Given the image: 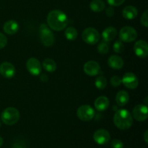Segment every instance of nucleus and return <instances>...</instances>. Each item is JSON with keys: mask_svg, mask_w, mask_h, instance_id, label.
<instances>
[{"mask_svg": "<svg viewBox=\"0 0 148 148\" xmlns=\"http://www.w3.org/2000/svg\"><path fill=\"white\" fill-rule=\"evenodd\" d=\"M77 117L83 121H91L95 116V111L89 105H82L77 111Z\"/></svg>", "mask_w": 148, "mask_h": 148, "instance_id": "6", "label": "nucleus"}, {"mask_svg": "<svg viewBox=\"0 0 148 148\" xmlns=\"http://www.w3.org/2000/svg\"><path fill=\"white\" fill-rule=\"evenodd\" d=\"M65 37L69 40H75L77 37V30L73 27H69L65 30Z\"/></svg>", "mask_w": 148, "mask_h": 148, "instance_id": "23", "label": "nucleus"}, {"mask_svg": "<svg viewBox=\"0 0 148 148\" xmlns=\"http://www.w3.org/2000/svg\"><path fill=\"white\" fill-rule=\"evenodd\" d=\"M119 38L121 41L130 43L135 40L137 38V32L134 27L126 26L120 30Z\"/></svg>", "mask_w": 148, "mask_h": 148, "instance_id": "7", "label": "nucleus"}, {"mask_svg": "<svg viewBox=\"0 0 148 148\" xmlns=\"http://www.w3.org/2000/svg\"><path fill=\"white\" fill-rule=\"evenodd\" d=\"M95 85L98 89L103 90L107 85L106 79L103 76L98 77L95 81Z\"/></svg>", "mask_w": 148, "mask_h": 148, "instance_id": "24", "label": "nucleus"}, {"mask_svg": "<svg viewBox=\"0 0 148 148\" xmlns=\"http://www.w3.org/2000/svg\"><path fill=\"white\" fill-rule=\"evenodd\" d=\"M134 51L135 54L141 59H145L148 55V45L145 40H138L134 44Z\"/></svg>", "mask_w": 148, "mask_h": 148, "instance_id": "13", "label": "nucleus"}, {"mask_svg": "<svg viewBox=\"0 0 148 148\" xmlns=\"http://www.w3.org/2000/svg\"><path fill=\"white\" fill-rule=\"evenodd\" d=\"M130 101V95L125 90H121L116 96V101L119 106H124Z\"/></svg>", "mask_w": 148, "mask_h": 148, "instance_id": "20", "label": "nucleus"}, {"mask_svg": "<svg viewBox=\"0 0 148 148\" xmlns=\"http://www.w3.org/2000/svg\"><path fill=\"white\" fill-rule=\"evenodd\" d=\"M84 72L89 76H96L101 72L100 64L95 61H88L84 64Z\"/></svg>", "mask_w": 148, "mask_h": 148, "instance_id": "12", "label": "nucleus"}, {"mask_svg": "<svg viewBox=\"0 0 148 148\" xmlns=\"http://www.w3.org/2000/svg\"><path fill=\"white\" fill-rule=\"evenodd\" d=\"M111 147L112 148H124V143L120 140H115L111 142Z\"/></svg>", "mask_w": 148, "mask_h": 148, "instance_id": "29", "label": "nucleus"}, {"mask_svg": "<svg viewBox=\"0 0 148 148\" xmlns=\"http://www.w3.org/2000/svg\"><path fill=\"white\" fill-rule=\"evenodd\" d=\"M2 145H3V139H2V137H0V147H1Z\"/></svg>", "mask_w": 148, "mask_h": 148, "instance_id": "34", "label": "nucleus"}, {"mask_svg": "<svg viewBox=\"0 0 148 148\" xmlns=\"http://www.w3.org/2000/svg\"><path fill=\"white\" fill-rule=\"evenodd\" d=\"M123 17L127 20H133L138 14V12L136 7L134 6H127L123 10Z\"/></svg>", "mask_w": 148, "mask_h": 148, "instance_id": "19", "label": "nucleus"}, {"mask_svg": "<svg viewBox=\"0 0 148 148\" xmlns=\"http://www.w3.org/2000/svg\"><path fill=\"white\" fill-rule=\"evenodd\" d=\"M82 40L88 44L95 45L99 41L101 36L96 29L93 27H88L82 32Z\"/></svg>", "mask_w": 148, "mask_h": 148, "instance_id": "5", "label": "nucleus"}, {"mask_svg": "<svg viewBox=\"0 0 148 148\" xmlns=\"http://www.w3.org/2000/svg\"><path fill=\"white\" fill-rule=\"evenodd\" d=\"M42 66L46 71L49 72H53L56 69V64L53 59H46L43 60Z\"/></svg>", "mask_w": 148, "mask_h": 148, "instance_id": "22", "label": "nucleus"}, {"mask_svg": "<svg viewBox=\"0 0 148 148\" xmlns=\"http://www.w3.org/2000/svg\"><path fill=\"white\" fill-rule=\"evenodd\" d=\"M48 26L53 30L61 31L66 27L68 18L64 12L59 10L51 11L47 16Z\"/></svg>", "mask_w": 148, "mask_h": 148, "instance_id": "1", "label": "nucleus"}, {"mask_svg": "<svg viewBox=\"0 0 148 148\" xmlns=\"http://www.w3.org/2000/svg\"><path fill=\"white\" fill-rule=\"evenodd\" d=\"M148 131H145V132L144 134V140H145V142L146 144H147L148 143V139H147V135H148Z\"/></svg>", "mask_w": 148, "mask_h": 148, "instance_id": "33", "label": "nucleus"}, {"mask_svg": "<svg viewBox=\"0 0 148 148\" xmlns=\"http://www.w3.org/2000/svg\"><path fill=\"white\" fill-rule=\"evenodd\" d=\"M109 48L108 45L106 42H101L98 46V51L101 54H106L108 52Z\"/></svg>", "mask_w": 148, "mask_h": 148, "instance_id": "25", "label": "nucleus"}, {"mask_svg": "<svg viewBox=\"0 0 148 148\" xmlns=\"http://www.w3.org/2000/svg\"><path fill=\"white\" fill-rule=\"evenodd\" d=\"M95 108L98 111H106L109 106V100L106 96H100L94 103Z\"/></svg>", "mask_w": 148, "mask_h": 148, "instance_id": "16", "label": "nucleus"}, {"mask_svg": "<svg viewBox=\"0 0 148 148\" xmlns=\"http://www.w3.org/2000/svg\"><path fill=\"white\" fill-rule=\"evenodd\" d=\"M141 23L145 27H148V11L145 10L141 17Z\"/></svg>", "mask_w": 148, "mask_h": 148, "instance_id": "28", "label": "nucleus"}, {"mask_svg": "<svg viewBox=\"0 0 148 148\" xmlns=\"http://www.w3.org/2000/svg\"><path fill=\"white\" fill-rule=\"evenodd\" d=\"M114 123L116 127L119 130H128L133 124L132 116L127 110H119L114 114Z\"/></svg>", "mask_w": 148, "mask_h": 148, "instance_id": "2", "label": "nucleus"}, {"mask_svg": "<svg viewBox=\"0 0 148 148\" xmlns=\"http://www.w3.org/2000/svg\"><path fill=\"white\" fill-rule=\"evenodd\" d=\"M113 49H114V51L117 53H122L124 49V46L123 44V43L120 40H117L114 43V46H113Z\"/></svg>", "mask_w": 148, "mask_h": 148, "instance_id": "26", "label": "nucleus"}, {"mask_svg": "<svg viewBox=\"0 0 148 148\" xmlns=\"http://www.w3.org/2000/svg\"><path fill=\"white\" fill-rule=\"evenodd\" d=\"M7 43V38L3 33H0V49H3L6 46Z\"/></svg>", "mask_w": 148, "mask_h": 148, "instance_id": "30", "label": "nucleus"}, {"mask_svg": "<svg viewBox=\"0 0 148 148\" xmlns=\"http://www.w3.org/2000/svg\"><path fill=\"white\" fill-rule=\"evenodd\" d=\"M105 3L102 0H93L90 4V8L95 12H100L105 9Z\"/></svg>", "mask_w": 148, "mask_h": 148, "instance_id": "21", "label": "nucleus"}, {"mask_svg": "<svg viewBox=\"0 0 148 148\" xmlns=\"http://www.w3.org/2000/svg\"><path fill=\"white\" fill-rule=\"evenodd\" d=\"M15 68L12 64L4 62L0 64V74L5 78H12L15 75Z\"/></svg>", "mask_w": 148, "mask_h": 148, "instance_id": "14", "label": "nucleus"}, {"mask_svg": "<svg viewBox=\"0 0 148 148\" xmlns=\"http://www.w3.org/2000/svg\"><path fill=\"white\" fill-rule=\"evenodd\" d=\"M132 116L135 120L138 121H145L148 117L147 106L145 105H137L133 108Z\"/></svg>", "mask_w": 148, "mask_h": 148, "instance_id": "10", "label": "nucleus"}, {"mask_svg": "<svg viewBox=\"0 0 148 148\" xmlns=\"http://www.w3.org/2000/svg\"><path fill=\"white\" fill-rule=\"evenodd\" d=\"M117 34L116 29L114 27H108L103 30L102 33L103 39L105 42H110L114 40Z\"/></svg>", "mask_w": 148, "mask_h": 148, "instance_id": "18", "label": "nucleus"}, {"mask_svg": "<svg viewBox=\"0 0 148 148\" xmlns=\"http://www.w3.org/2000/svg\"><path fill=\"white\" fill-rule=\"evenodd\" d=\"M3 30L8 35H14L18 31L19 25L15 20H8L3 26Z\"/></svg>", "mask_w": 148, "mask_h": 148, "instance_id": "15", "label": "nucleus"}, {"mask_svg": "<svg viewBox=\"0 0 148 148\" xmlns=\"http://www.w3.org/2000/svg\"><path fill=\"white\" fill-rule=\"evenodd\" d=\"M26 67L32 75L38 76L41 73L42 66L38 59L36 58H30L26 62Z\"/></svg>", "mask_w": 148, "mask_h": 148, "instance_id": "9", "label": "nucleus"}, {"mask_svg": "<svg viewBox=\"0 0 148 148\" xmlns=\"http://www.w3.org/2000/svg\"><path fill=\"white\" fill-rule=\"evenodd\" d=\"M93 140L95 143L100 145H103L107 144L111 140L110 133L107 130L103 129H100L95 132L93 134Z\"/></svg>", "mask_w": 148, "mask_h": 148, "instance_id": "8", "label": "nucleus"}, {"mask_svg": "<svg viewBox=\"0 0 148 148\" xmlns=\"http://www.w3.org/2000/svg\"><path fill=\"white\" fill-rule=\"evenodd\" d=\"M0 127H1V122H0Z\"/></svg>", "mask_w": 148, "mask_h": 148, "instance_id": "35", "label": "nucleus"}, {"mask_svg": "<svg viewBox=\"0 0 148 148\" xmlns=\"http://www.w3.org/2000/svg\"><path fill=\"white\" fill-rule=\"evenodd\" d=\"M107 1L111 6L117 7V6L121 5L125 1V0H107Z\"/></svg>", "mask_w": 148, "mask_h": 148, "instance_id": "31", "label": "nucleus"}, {"mask_svg": "<svg viewBox=\"0 0 148 148\" xmlns=\"http://www.w3.org/2000/svg\"><path fill=\"white\" fill-rule=\"evenodd\" d=\"M108 64L114 69H121L124 66V61L120 56L114 55L108 58Z\"/></svg>", "mask_w": 148, "mask_h": 148, "instance_id": "17", "label": "nucleus"}, {"mask_svg": "<svg viewBox=\"0 0 148 148\" xmlns=\"http://www.w3.org/2000/svg\"><path fill=\"white\" fill-rule=\"evenodd\" d=\"M39 36L41 43L45 46L50 47L53 46L55 41V37L53 32L46 24H41L39 27Z\"/></svg>", "mask_w": 148, "mask_h": 148, "instance_id": "4", "label": "nucleus"}, {"mask_svg": "<svg viewBox=\"0 0 148 148\" xmlns=\"http://www.w3.org/2000/svg\"><path fill=\"white\" fill-rule=\"evenodd\" d=\"M1 120L6 125L12 126L15 124L20 119V113L14 107H8L1 113Z\"/></svg>", "mask_w": 148, "mask_h": 148, "instance_id": "3", "label": "nucleus"}, {"mask_svg": "<svg viewBox=\"0 0 148 148\" xmlns=\"http://www.w3.org/2000/svg\"><path fill=\"white\" fill-rule=\"evenodd\" d=\"M122 83L126 88L129 89H135L139 84L138 78L133 72H127L121 79Z\"/></svg>", "mask_w": 148, "mask_h": 148, "instance_id": "11", "label": "nucleus"}, {"mask_svg": "<svg viewBox=\"0 0 148 148\" xmlns=\"http://www.w3.org/2000/svg\"><path fill=\"white\" fill-rule=\"evenodd\" d=\"M106 15L108 17H112L114 14V9L112 7H109L106 9Z\"/></svg>", "mask_w": 148, "mask_h": 148, "instance_id": "32", "label": "nucleus"}, {"mask_svg": "<svg viewBox=\"0 0 148 148\" xmlns=\"http://www.w3.org/2000/svg\"><path fill=\"white\" fill-rule=\"evenodd\" d=\"M111 84L112 86L114 87H119L121 83H122V81L121 79L119 76H114L111 78Z\"/></svg>", "mask_w": 148, "mask_h": 148, "instance_id": "27", "label": "nucleus"}]
</instances>
